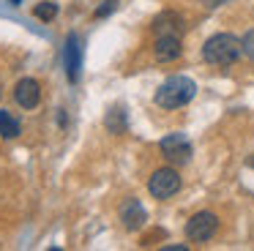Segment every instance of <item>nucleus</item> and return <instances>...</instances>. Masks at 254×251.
Returning a JSON list of instances; mask_svg holds the SVG:
<instances>
[{"label": "nucleus", "instance_id": "f257e3e1", "mask_svg": "<svg viewBox=\"0 0 254 251\" xmlns=\"http://www.w3.org/2000/svg\"><path fill=\"white\" fill-rule=\"evenodd\" d=\"M241 52H243V41L235 38L232 33H216V36H210L208 41H205V47H202L205 63L216 65V68L232 65L238 58H241Z\"/></svg>", "mask_w": 254, "mask_h": 251}, {"label": "nucleus", "instance_id": "f03ea898", "mask_svg": "<svg viewBox=\"0 0 254 251\" xmlns=\"http://www.w3.org/2000/svg\"><path fill=\"white\" fill-rule=\"evenodd\" d=\"M194 96H197V82L178 74V76H170L167 82H161V87L156 90V104L164 109H178V107H186Z\"/></svg>", "mask_w": 254, "mask_h": 251}, {"label": "nucleus", "instance_id": "7ed1b4c3", "mask_svg": "<svg viewBox=\"0 0 254 251\" xmlns=\"http://www.w3.org/2000/svg\"><path fill=\"white\" fill-rule=\"evenodd\" d=\"M181 188V178L175 169H156L148 180V191L153 194V199H170Z\"/></svg>", "mask_w": 254, "mask_h": 251}, {"label": "nucleus", "instance_id": "20e7f679", "mask_svg": "<svg viewBox=\"0 0 254 251\" xmlns=\"http://www.w3.org/2000/svg\"><path fill=\"white\" fill-rule=\"evenodd\" d=\"M216 229H219V218H216L213 213L202 210V213H197V216L189 218L186 238L189 240H197V243H205V240H210L216 235Z\"/></svg>", "mask_w": 254, "mask_h": 251}, {"label": "nucleus", "instance_id": "39448f33", "mask_svg": "<svg viewBox=\"0 0 254 251\" xmlns=\"http://www.w3.org/2000/svg\"><path fill=\"white\" fill-rule=\"evenodd\" d=\"M63 65H66L68 82H79V71H82V38H79V33H68L66 47H63Z\"/></svg>", "mask_w": 254, "mask_h": 251}, {"label": "nucleus", "instance_id": "423d86ee", "mask_svg": "<svg viewBox=\"0 0 254 251\" xmlns=\"http://www.w3.org/2000/svg\"><path fill=\"white\" fill-rule=\"evenodd\" d=\"M159 147H161V153H164V158H167V161H172V164H186L189 156H191V142H189L183 134L164 136Z\"/></svg>", "mask_w": 254, "mask_h": 251}, {"label": "nucleus", "instance_id": "0eeeda50", "mask_svg": "<svg viewBox=\"0 0 254 251\" xmlns=\"http://www.w3.org/2000/svg\"><path fill=\"white\" fill-rule=\"evenodd\" d=\"M118 216H121L123 227L131 229V232H134V229H139L145 221H148V213H145L142 202L134 199V196H131V199H126L121 207H118Z\"/></svg>", "mask_w": 254, "mask_h": 251}, {"label": "nucleus", "instance_id": "6e6552de", "mask_svg": "<svg viewBox=\"0 0 254 251\" xmlns=\"http://www.w3.org/2000/svg\"><path fill=\"white\" fill-rule=\"evenodd\" d=\"M181 36L175 33H164V36H156V44H153V55L159 63H170V60L181 58Z\"/></svg>", "mask_w": 254, "mask_h": 251}, {"label": "nucleus", "instance_id": "1a4fd4ad", "mask_svg": "<svg viewBox=\"0 0 254 251\" xmlns=\"http://www.w3.org/2000/svg\"><path fill=\"white\" fill-rule=\"evenodd\" d=\"M14 98L22 109H36L41 101V87L36 79H19L17 87H14Z\"/></svg>", "mask_w": 254, "mask_h": 251}, {"label": "nucleus", "instance_id": "9d476101", "mask_svg": "<svg viewBox=\"0 0 254 251\" xmlns=\"http://www.w3.org/2000/svg\"><path fill=\"white\" fill-rule=\"evenodd\" d=\"M153 30H156V36H164V33H175V36H181L183 33L181 14H175V11H164V14H159L156 22H153Z\"/></svg>", "mask_w": 254, "mask_h": 251}, {"label": "nucleus", "instance_id": "9b49d317", "mask_svg": "<svg viewBox=\"0 0 254 251\" xmlns=\"http://www.w3.org/2000/svg\"><path fill=\"white\" fill-rule=\"evenodd\" d=\"M19 134V120L14 115H8L6 109H0V136L3 139H14Z\"/></svg>", "mask_w": 254, "mask_h": 251}, {"label": "nucleus", "instance_id": "f8f14e48", "mask_svg": "<svg viewBox=\"0 0 254 251\" xmlns=\"http://www.w3.org/2000/svg\"><path fill=\"white\" fill-rule=\"evenodd\" d=\"M104 123H107V128H110L112 134H123V131H126V115H123L121 109H110Z\"/></svg>", "mask_w": 254, "mask_h": 251}, {"label": "nucleus", "instance_id": "ddd939ff", "mask_svg": "<svg viewBox=\"0 0 254 251\" xmlns=\"http://www.w3.org/2000/svg\"><path fill=\"white\" fill-rule=\"evenodd\" d=\"M33 14H36V19L50 22V19H55V16H58V5L55 3H39L33 8Z\"/></svg>", "mask_w": 254, "mask_h": 251}, {"label": "nucleus", "instance_id": "4468645a", "mask_svg": "<svg viewBox=\"0 0 254 251\" xmlns=\"http://www.w3.org/2000/svg\"><path fill=\"white\" fill-rule=\"evenodd\" d=\"M241 41H243V55H246L249 60H254V30H249Z\"/></svg>", "mask_w": 254, "mask_h": 251}, {"label": "nucleus", "instance_id": "2eb2a0df", "mask_svg": "<svg viewBox=\"0 0 254 251\" xmlns=\"http://www.w3.org/2000/svg\"><path fill=\"white\" fill-rule=\"evenodd\" d=\"M115 8H118V0H104V3H101L99 8H96V16H99V19H101V16L112 14V11H115Z\"/></svg>", "mask_w": 254, "mask_h": 251}, {"label": "nucleus", "instance_id": "dca6fc26", "mask_svg": "<svg viewBox=\"0 0 254 251\" xmlns=\"http://www.w3.org/2000/svg\"><path fill=\"white\" fill-rule=\"evenodd\" d=\"M221 3H227V0H208V5H221Z\"/></svg>", "mask_w": 254, "mask_h": 251}, {"label": "nucleus", "instance_id": "f3484780", "mask_svg": "<svg viewBox=\"0 0 254 251\" xmlns=\"http://www.w3.org/2000/svg\"><path fill=\"white\" fill-rule=\"evenodd\" d=\"M8 3H11V5H19V3H22V0H8Z\"/></svg>", "mask_w": 254, "mask_h": 251}, {"label": "nucleus", "instance_id": "a211bd4d", "mask_svg": "<svg viewBox=\"0 0 254 251\" xmlns=\"http://www.w3.org/2000/svg\"><path fill=\"white\" fill-rule=\"evenodd\" d=\"M252 167H254V161H252Z\"/></svg>", "mask_w": 254, "mask_h": 251}]
</instances>
